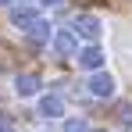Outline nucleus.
I'll use <instances>...</instances> for the list:
<instances>
[{"label": "nucleus", "instance_id": "8", "mask_svg": "<svg viewBox=\"0 0 132 132\" xmlns=\"http://www.w3.org/2000/svg\"><path fill=\"white\" fill-rule=\"evenodd\" d=\"M36 18H39V14H36L32 7H11V25H14V29H29Z\"/></svg>", "mask_w": 132, "mask_h": 132}, {"label": "nucleus", "instance_id": "13", "mask_svg": "<svg viewBox=\"0 0 132 132\" xmlns=\"http://www.w3.org/2000/svg\"><path fill=\"white\" fill-rule=\"evenodd\" d=\"M0 4H7V0H0Z\"/></svg>", "mask_w": 132, "mask_h": 132}, {"label": "nucleus", "instance_id": "1", "mask_svg": "<svg viewBox=\"0 0 132 132\" xmlns=\"http://www.w3.org/2000/svg\"><path fill=\"white\" fill-rule=\"evenodd\" d=\"M100 32H104V25H100L96 14H79V18H75V29H71V36H75V39H79V36L89 39V46H96Z\"/></svg>", "mask_w": 132, "mask_h": 132}, {"label": "nucleus", "instance_id": "2", "mask_svg": "<svg viewBox=\"0 0 132 132\" xmlns=\"http://www.w3.org/2000/svg\"><path fill=\"white\" fill-rule=\"evenodd\" d=\"M54 54L57 57H75L79 54V39L71 36V29H57L54 32Z\"/></svg>", "mask_w": 132, "mask_h": 132}, {"label": "nucleus", "instance_id": "9", "mask_svg": "<svg viewBox=\"0 0 132 132\" xmlns=\"http://www.w3.org/2000/svg\"><path fill=\"white\" fill-rule=\"evenodd\" d=\"M64 132H93V129H89V121H82V118H68Z\"/></svg>", "mask_w": 132, "mask_h": 132}, {"label": "nucleus", "instance_id": "7", "mask_svg": "<svg viewBox=\"0 0 132 132\" xmlns=\"http://www.w3.org/2000/svg\"><path fill=\"white\" fill-rule=\"evenodd\" d=\"M39 114H46V118H61V114H64V100H61L57 93H46L43 100H39Z\"/></svg>", "mask_w": 132, "mask_h": 132}, {"label": "nucleus", "instance_id": "3", "mask_svg": "<svg viewBox=\"0 0 132 132\" xmlns=\"http://www.w3.org/2000/svg\"><path fill=\"white\" fill-rule=\"evenodd\" d=\"M89 93L100 96V100L114 96V79H111L107 71H93V79H89Z\"/></svg>", "mask_w": 132, "mask_h": 132}, {"label": "nucleus", "instance_id": "6", "mask_svg": "<svg viewBox=\"0 0 132 132\" xmlns=\"http://www.w3.org/2000/svg\"><path fill=\"white\" fill-rule=\"evenodd\" d=\"M25 36H29V43H32V46H46V43H50V25H46L43 18H36V22L25 29Z\"/></svg>", "mask_w": 132, "mask_h": 132}, {"label": "nucleus", "instance_id": "4", "mask_svg": "<svg viewBox=\"0 0 132 132\" xmlns=\"http://www.w3.org/2000/svg\"><path fill=\"white\" fill-rule=\"evenodd\" d=\"M75 61H79V68H86V71H104V54H100V46H86V50H79Z\"/></svg>", "mask_w": 132, "mask_h": 132}, {"label": "nucleus", "instance_id": "5", "mask_svg": "<svg viewBox=\"0 0 132 132\" xmlns=\"http://www.w3.org/2000/svg\"><path fill=\"white\" fill-rule=\"evenodd\" d=\"M39 86H43V82H39L36 71H18V79H14V93H18V96H36Z\"/></svg>", "mask_w": 132, "mask_h": 132}, {"label": "nucleus", "instance_id": "10", "mask_svg": "<svg viewBox=\"0 0 132 132\" xmlns=\"http://www.w3.org/2000/svg\"><path fill=\"white\" fill-rule=\"evenodd\" d=\"M0 132H11V118L7 114H0Z\"/></svg>", "mask_w": 132, "mask_h": 132}, {"label": "nucleus", "instance_id": "12", "mask_svg": "<svg viewBox=\"0 0 132 132\" xmlns=\"http://www.w3.org/2000/svg\"><path fill=\"white\" fill-rule=\"evenodd\" d=\"M7 4H25V0H7Z\"/></svg>", "mask_w": 132, "mask_h": 132}, {"label": "nucleus", "instance_id": "11", "mask_svg": "<svg viewBox=\"0 0 132 132\" xmlns=\"http://www.w3.org/2000/svg\"><path fill=\"white\" fill-rule=\"evenodd\" d=\"M39 4H43V7H61L64 0H39Z\"/></svg>", "mask_w": 132, "mask_h": 132}]
</instances>
